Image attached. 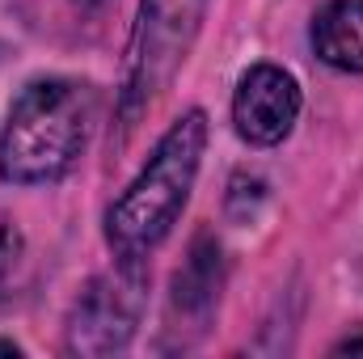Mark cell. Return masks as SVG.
Masks as SVG:
<instances>
[{
	"label": "cell",
	"mask_w": 363,
	"mask_h": 359,
	"mask_svg": "<svg viewBox=\"0 0 363 359\" xmlns=\"http://www.w3.org/2000/svg\"><path fill=\"white\" fill-rule=\"evenodd\" d=\"M338 355H363V338H347V343L338 347Z\"/></svg>",
	"instance_id": "9c48e42d"
},
{
	"label": "cell",
	"mask_w": 363,
	"mask_h": 359,
	"mask_svg": "<svg viewBox=\"0 0 363 359\" xmlns=\"http://www.w3.org/2000/svg\"><path fill=\"white\" fill-rule=\"evenodd\" d=\"M313 51L338 72H363V0H334L317 13Z\"/></svg>",
	"instance_id": "8992f818"
},
{
	"label": "cell",
	"mask_w": 363,
	"mask_h": 359,
	"mask_svg": "<svg viewBox=\"0 0 363 359\" xmlns=\"http://www.w3.org/2000/svg\"><path fill=\"white\" fill-rule=\"evenodd\" d=\"M0 355H17V347H13V343H4V338H0Z\"/></svg>",
	"instance_id": "30bf717a"
},
{
	"label": "cell",
	"mask_w": 363,
	"mask_h": 359,
	"mask_svg": "<svg viewBox=\"0 0 363 359\" xmlns=\"http://www.w3.org/2000/svg\"><path fill=\"white\" fill-rule=\"evenodd\" d=\"M216 258H220L216 250L194 245L186 270H178V279H174V300L182 309H207L216 300V267H220Z\"/></svg>",
	"instance_id": "52a82bcc"
},
{
	"label": "cell",
	"mask_w": 363,
	"mask_h": 359,
	"mask_svg": "<svg viewBox=\"0 0 363 359\" xmlns=\"http://www.w3.org/2000/svg\"><path fill=\"white\" fill-rule=\"evenodd\" d=\"M296 114H300V89L291 72L274 64H258L241 77L237 97H233V123L241 140L271 148L279 140H287V131L296 127Z\"/></svg>",
	"instance_id": "5b68a950"
},
{
	"label": "cell",
	"mask_w": 363,
	"mask_h": 359,
	"mask_svg": "<svg viewBox=\"0 0 363 359\" xmlns=\"http://www.w3.org/2000/svg\"><path fill=\"white\" fill-rule=\"evenodd\" d=\"M81 4H106V0H81Z\"/></svg>",
	"instance_id": "8fae6325"
},
{
	"label": "cell",
	"mask_w": 363,
	"mask_h": 359,
	"mask_svg": "<svg viewBox=\"0 0 363 359\" xmlns=\"http://www.w3.org/2000/svg\"><path fill=\"white\" fill-rule=\"evenodd\" d=\"M97 123V93L85 81H30L9 106L0 131V178L17 186L64 178L85 153Z\"/></svg>",
	"instance_id": "6da1fadb"
},
{
	"label": "cell",
	"mask_w": 363,
	"mask_h": 359,
	"mask_svg": "<svg viewBox=\"0 0 363 359\" xmlns=\"http://www.w3.org/2000/svg\"><path fill=\"white\" fill-rule=\"evenodd\" d=\"M207 13V0H144L131 60H127V89H123V118H135L157 93L165 89L186 60L199 21Z\"/></svg>",
	"instance_id": "3957f363"
},
{
	"label": "cell",
	"mask_w": 363,
	"mask_h": 359,
	"mask_svg": "<svg viewBox=\"0 0 363 359\" xmlns=\"http://www.w3.org/2000/svg\"><path fill=\"white\" fill-rule=\"evenodd\" d=\"M203 148H207V114L186 110L161 136L140 178L123 190V199L106 216V241L118 254V263H144L148 250H157L169 237L174 220L190 199Z\"/></svg>",
	"instance_id": "7a4b0ae2"
},
{
	"label": "cell",
	"mask_w": 363,
	"mask_h": 359,
	"mask_svg": "<svg viewBox=\"0 0 363 359\" xmlns=\"http://www.w3.org/2000/svg\"><path fill=\"white\" fill-rule=\"evenodd\" d=\"M144 287L148 275L144 263H118L114 275L93 279L81 292L72 321H68V351L77 355H110L123 351L140 326V309H144Z\"/></svg>",
	"instance_id": "277c9868"
},
{
	"label": "cell",
	"mask_w": 363,
	"mask_h": 359,
	"mask_svg": "<svg viewBox=\"0 0 363 359\" xmlns=\"http://www.w3.org/2000/svg\"><path fill=\"white\" fill-rule=\"evenodd\" d=\"M17 258H21V233H17V224L0 211V279L17 267Z\"/></svg>",
	"instance_id": "ba28073f"
}]
</instances>
